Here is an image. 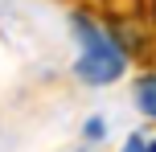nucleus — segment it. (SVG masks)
Wrapping results in <instances>:
<instances>
[{"mask_svg": "<svg viewBox=\"0 0 156 152\" xmlns=\"http://www.w3.org/2000/svg\"><path fill=\"white\" fill-rule=\"evenodd\" d=\"M70 29L78 37V62H74V74L86 82V87H111V82L123 78L127 70V54L119 49V41L103 29L94 16L86 12H74L70 16Z\"/></svg>", "mask_w": 156, "mask_h": 152, "instance_id": "f257e3e1", "label": "nucleus"}, {"mask_svg": "<svg viewBox=\"0 0 156 152\" xmlns=\"http://www.w3.org/2000/svg\"><path fill=\"white\" fill-rule=\"evenodd\" d=\"M136 107H140L148 119H156V74H144L136 82Z\"/></svg>", "mask_w": 156, "mask_h": 152, "instance_id": "f03ea898", "label": "nucleus"}, {"mask_svg": "<svg viewBox=\"0 0 156 152\" xmlns=\"http://www.w3.org/2000/svg\"><path fill=\"white\" fill-rule=\"evenodd\" d=\"M119 152H156V140H148V136L136 132V136H127V144L119 148Z\"/></svg>", "mask_w": 156, "mask_h": 152, "instance_id": "7ed1b4c3", "label": "nucleus"}, {"mask_svg": "<svg viewBox=\"0 0 156 152\" xmlns=\"http://www.w3.org/2000/svg\"><path fill=\"white\" fill-rule=\"evenodd\" d=\"M82 136H86V140H103V136H107V123H103L99 115H94V119H86V128H82Z\"/></svg>", "mask_w": 156, "mask_h": 152, "instance_id": "20e7f679", "label": "nucleus"}]
</instances>
